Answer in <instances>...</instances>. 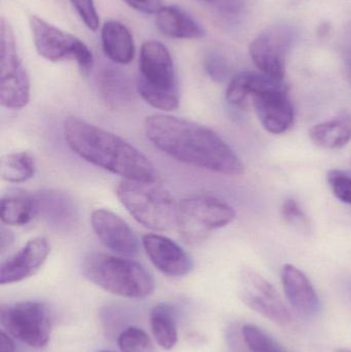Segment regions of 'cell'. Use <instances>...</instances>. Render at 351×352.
I'll return each instance as SVG.
<instances>
[{
	"instance_id": "obj_1",
	"label": "cell",
	"mask_w": 351,
	"mask_h": 352,
	"mask_svg": "<svg viewBox=\"0 0 351 352\" xmlns=\"http://www.w3.org/2000/svg\"><path fill=\"white\" fill-rule=\"evenodd\" d=\"M144 132L155 148L183 164L227 176L245 171L231 146L214 130L195 122L158 113L144 120Z\"/></svg>"
},
{
	"instance_id": "obj_2",
	"label": "cell",
	"mask_w": 351,
	"mask_h": 352,
	"mask_svg": "<svg viewBox=\"0 0 351 352\" xmlns=\"http://www.w3.org/2000/svg\"><path fill=\"white\" fill-rule=\"evenodd\" d=\"M63 134L70 150L94 166L124 179L159 182L158 170L150 159L117 134L74 116L64 120Z\"/></svg>"
},
{
	"instance_id": "obj_3",
	"label": "cell",
	"mask_w": 351,
	"mask_h": 352,
	"mask_svg": "<svg viewBox=\"0 0 351 352\" xmlns=\"http://www.w3.org/2000/svg\"><path fill=\"white\" fill-rule=\"evenodd\" d=\"M84 277L105 292L129 298L144 299L155 292L152 273L131 258L104 252H91L82 265Z\"/></svg>"
},
{
	"instance_id": "obj_4",
	"label": "cell",
	"mask_w": 351,
	"mask_h": 352,
	"mask_svg": "<svg viewBox=\"0 0 351 352\" xmlns=\"http://www.w3.org/2000/svg\"><path fill=\"white\" fill-rule=\"evenodd\" d=\"M138 94L155 109L177 111L179 107V85L172 56L164 43L148 41L140 49Z\"/></svg>"
},
{
	"instance_id": "obj_5",
	"label": "cell",
	"mask_w": 351,
	"mask_h": 352,
	"mask_svg": "<svg viewBox=\"0 0 351 352\" xmlns=\"http://www.w3.org/2000/svg\"><path fill=\"white\" fill-rule=\"evenodd\" d=\"M115 194L130 215L148 229L167 231L177 223V203L159 182L123 179Z\"/></svg>"
},
{
	"instance_id": "obj_6",
	"label": "cell",
	"mask_w": 351,
	"mask_h": 352,
	"mask_svg": "<svg viewBox=\"0 0 351 352\" xmlns=\"http://www.w3.org/2000/svg\"><path fill=\"white\" fill-rule=\"evenodd\" d=\"M234 209L222 199L210 195H195L177 203V229L183 239L198 245L210 232L226 227L235 219Z\"/></svg>"
},
{
	"instance_id": "obj_7",
	"label": "cell",
	"mask_w": 351,
	"mask_h": 352,
	"mask_svg": "<svg viewBox=\"0 0 351 352\" xmlns=\"http://www.w3.org/2000/svg\"><path fill=\"white\" fill-rule=\"evenodd\" d=\"M30 100V80L19 55L10 23L0 21V102L10 109H21Z\"/></svg>"
},
{
	"instance_id": "obj_8",
	"label": "cell",
	"mask_w": 351,
	"mask_h": 352,
	"mask_svg": "<svg viewBox=\"0 0 351 352\" xmlns=\"http://www.w3.org/2000/svg\"><path fill=\"white\" fill-rule=\"evenodd\" d=\"M29 24L39 56L51 62L76 61L84 74L92 69L94 57L84 41L37 16H31Z\"/></svg>"
},
{
	"instance_id": "obj_9",
	"label": "cell",
	"mask_w": 351,
	"mask_h": 352,
	"mask_svg": "<svg viewBox=\"0 0 351 352\" xmlns=\"http://www.w3.org/2000/svg\"><path fill=\"white\" fill-rule=\"evenodd\" d=\"M0 322L14 338L33 349L47 346L51 339V312L41 302L26 301L1 306Z\"/></svg>"
},
{
	"instance_id": "obj_10",
	"label": "cell",
	"mask_w": 351,
	"mask_h": 352,
	"mask_svg": "<svg viewBox=\"0 0 351 352\" xmlns=\"http://www.w3.org/2000/svg\"><path fill=\"white\" fill-rule=\"evenodd\" d=\"M297 39V32L288 25H274L258 35L249 45L251 60L262 74L284 80L286 59Z\"/></svg>"
},
{
	"instance_id": "obj_11",
	"label": "cell",
	"mask_w": 351,
	"mask_h": 352,
	"mask_svg": "<svg viewBox=\"0 0 351 352\" xmlns=\"http://www.w3.org/2000/svg\"><path fill=\"white\" fill-rule=\"evenodd\" d=\"M239 297L247 307L275 324L288 326L292 322L290 312L275 287L255 271H243Z\"/></svg>"
},
{
	"instance_id": "obj_12",
	"label": "cell",
	"mask_w": 351,
	"mask_h": 352,
	"mask_svg": "<svg viewBox=\"0 0 351 352\" xmlns=\"http://www.w3.org/2000/svg\"><path fill=\"white\" fill-rule=\"evenodd\" d=\"M251 103L263 127L270 133H284L295 120V109L288 96L286 84L253 95Z\"/></svg>"
},
{
	"instance_id": "obj_13",
	"label": "cell",
	"mask_w": 351,
	"mask_h": 352,
	"mask_svg": "<svg viewBox=\"0 0 351 352\" xmlns=\"http://www.w3.org/2000/svg\"><path fill=\"white\" fill-rule=\"evenodd\" d=\"M142 245L152 264L166 276L183 277L193 270L191 256L166 236L146 234L142 238Z\"/></svg>"
},
{
	"instance_id": "obj_14",
	"label": "cell",
	"mask_w": 351,
	"mask_h": 352,
	"mask_svg": "<svg viewBox=\"0 0 351 352\" xmlns=\"http://www.w3.org/2000/svg\"><path fill=\"white\" fill-rule=\"evenodd\" d=\"M93 231L103 245L120 254H137L139 240L132 228L109 209H96L91 217Z\"/></svg>"
},
{
	"instance_id": "obj_15",
	"label": "cell",
	"mask_w": 351,
	"mask_h": 352,
	"mask_svg": "<svg viewBox=\"0 0 351 352\" xmlns=\"http://www.w3.org/2000/svg\"><path fill=\"white\" fill-rule=\"evenodd\" d=\"M49 250L47 238H31L21 250L2 263L0 285H12L33 276L45 264Z\"/></svg>"
},
{
	"instance_id": "obj_16",
	"label": "cell",
	"mask_w": 351,
	"mask_h": 352,
	"mask_svg": "<svg viewBox=\"0 0 351 352\" xmlns=\"http://www.w3.org/2000/svg\"><path fill=\"white\" fill-rule=\"evenodd\" d=\"M282 283L286 299L295 311L304 318H313L319 314V295L304 272L293 265H286L282 271Z\"/></svg>"
},
{
	"instance_id": "obj_17",
	"label": "cell",
	"mask_w": 351,
	"mask_h": 352,
	"mask_svg": "<svg viewBox=\"0 0 351 352\" xmlns=\"http://www.w3.org/2000/svg\"><path fill=\"white\" fill-rule=\"evenodd\" d=\"M36 197L38 217H43L49 227L59 232H70L78 226V206L67 194L49 190L37 192Z\"/></svg>"
},
{
	"instance_id": "obj_18",
	"label": "cell",
	"mask_w": 351,
	"mask_h": 352,
	"mask_svg": "<svg viewBox=\"0 0 351 352\" xmlns=\"http://www.w3.org/2000/svg\"><path fill=\"white\" fill-rule=\"evenodd\" d=\"M99 87L103 101L113 111H127L133 107L136 85L134 86L129 76L119 68H104L99 78Z\"/></svg>"
},
{
	"instance_id": "obj_19",
	"label": "cell",
	"mask_w": 351,
	"mask_h": 352,
	"mask_svg": "<svg viewBox=\"0 0 351 352\" xmlns=\"http://www.w3.org/2000/svg\"><path fill=\"white\" fill-rule=\"evenodd\" d=\"M156 26L165 36L175 39H200L205 29L191 14L177 6H163L157 12Z\"/></svg>"
},
{
	"instance_id": "obj_20",
	"label": "cell",
	"mask_w": 351,
	"mask_h": 352,
	"mask_svg": "<svg viewBox=\"0 0 351 352\" xmlns=\"http://www.w3.org/2000/svg\"><path fill=\"white\" fill-rule=\"evenodd\" d=\"M284 84H286L284 80H274L264 74L241 72L229 82L226 91V100L234 109H247L251 104V99L253 95Z\"/></svg>"
},
{
	"instance_id": "obj_21",
	"label": "cell",
	"mask_w": 351,
	"mask_h": 352,
	"mask_svg": "<svg viewBox=\"0 0 351 352\" xmlns=\"http://www.w3.org/2000/svg\"><path fill=\"white\" fill-rule=\"evenodd\" d=\"M101 41L105 56L113 63L127 65L135 56V43L129 29L119 21L109 20L101 29Z\"/></svg>"
},
{
	"instance_id": "obj_22",
	"label": "cell",
	"mask_w": 351,
	"mask_h": 352,
	"mask_svg": "<svg viewBox=\"0 0 351 352\" xmlns=\"http://www.w3.org/2000/svg\"><path fill=\"white\" fill-rule=\"evenodd\" d=\"M0 214L4 225L16 227L28 225L38 217L36 194L22 190H10L2 196Z\"/></svg>"
},
{
	"instance_id": "obj_23",
	"label": "cell",
	"mask_w": 351,
	"mask_h": 352,
	"mask_svg": "<svg viewBox=\"0 0 351 352\" xmlns=\"http://www.w3.org/2000/svg\"><path fill=\"white\" fill-rule=\"evenodd\" d=\"M311 142L324 150H339L351 140V113L343 111L330 121L313 126L309 131Z\"/></svg>"
},
{
	"instance_id": "obj_24",
	"label": "cell",
	"mask_w": 351,
	"mask_h": 352,
	"mask_svg": "<svg viewBox=\"0 0 351 352\" xmlns=\"http://www.w3.org/2000/svg\"><path fill=\"white\" fill-rule=\"evenodd\" d=\"M150 328L157 343L165 351H170L177 345V318L174 309L169 304H159L150 311Z\"/></svg>"
},
{
	"instance_id": "obj_25",
	"label": "cell",
	"mask_w": 351,
	"mask_h": 352,
	"mask_svg": "<svg viewBox=\"0 0 351 352\" xmlns=\"http://www.w3.org/2000/svg\"><path fill=\"white\" fill-rule=\"evenodd\" d=\"M36 173L34 157L28 152L10 153L2 157L0 173L4 182L22 184L31 179Z\"/></svg>"
},
{
	"instance_id": "obj_26",
	"label": "cell",
	"mask_w": 351,
	"mask_h": 352,
	"mask_svg": "<svg viewBox=\"0 0 351 352\" xmlns=\"http://www.w3.org/2000/svg\"><path fill=\"white\" fill-rule=\"evenodd\" d=\"M117 345L122 352H157L150 335L137 327H129L120 334Z\"/></svg>"
},
{
	"instance_id": "obj_27",
	"label": "cell",
	"mask_w": 351,
	"mask_h": 352,
	"mask_svg": "<svg viewBox=\"0 0 351 352\" xmlns=\"http://www.w3.org/2000/svg\"><path fill=\"white\" fill-rule=\"evenodd\" d=\"M242 335L251 352H284L271 337L253 324L243 327Z\"/></svg>"
},
{
	"instance_id": "obj_28",
	"label": "cell",
	"mask_w": 351,
	"mask_h": 352,
	"mask_svg": "<svg viewBox=\"0 0 351 352\" xmlns=\"http://www.w3.org/2000/svg\"><path fill=\"white\" fill-rule=\"evenodd\" d=\"M327 180L336 198L351 205V173L340 169H331L328 171Z\"/></svg>"
},
{
	"instance_id": "obj_29",
	"label": "cell",
	"mask_w": 351,
	"mask_h": 352,
	"mask_svg": "<svg viewBox=\"0 0 351 352\" xmlns=\"http://www.w3.org/2000/svg\"><path fill=\"white\" fill-rule=\"evenodd\" d=\"M282 215L286 223L296 228L302 233L310 232V221L304 211L299 206L298 202L294 199L284 201L282 207Z\"/></svg>"
},
{
	"instance_id": "obj_30",
	"label": "cell",
	"mask_w": 351,
	"mask_h": 352,
	"mask_svg": "<svg viewBox=\"0 0 351 352\" xmlns=\"http://www.w3.org/2000/svg\"><path fill=\"white\" fill-rule=\"evenodd\" d=\"M70 2L84 24L90 30H98L100 26V19H99L94 0H70Z\"/></svg>"
},
{
	"instance_id": "obj_31",
	"label": "cell",
	"mask_w": 351,
	"mask_h": 352,
	"mask_svg": "<svg viewBox=\"0 0 351 352\" xmlns=\"http://www.w3.org/2000/svg\"><path fill=\"white\" fill-rule=\"evenodd\" d=\"M205 69L208 76L216 82H224L229 76L228 63L220 56H210L205 61Z\"/></svg>"
},
{
	"instance_id": "obj_32",
	"label": "cell",
	"mask_w": 351,
	"mask_h": 352,
	"mask_svg": "<svg viewBox=\"0 0 351 352\" xmlns=\"http://www.w3.org/2000/svg\"><path fill=\"white\" fill-rule=\"evenodd\" d=\"M127 6L139 12L157 14L163 8L162 0H123Z\"/></svg>"
},
{
	"instance_id": "obj_33",
	"label": "cell",
	"mask_w": 351,
	"mask_h": 352,
	"mask_svg": "<svg viewBox=\"0 0 351 352\" xmlns=\"http://www.w3.org/2000/svg\"><path fill=\"white\" fill-rule=\"evenodd\" d=\"M14 233L8 228L2 226L1 230H0V250H1L2 254L14 244Z\"/></svg>"
},
{
	"instance_id": "obj_34",
	"label": "cell",
	"mask_w": 351,
	"mask_h": 352,
	"mask_svg": "<svg viewBox=\"0 0 351 352\" xmlns=\"http://www.w3.org/2000/svg\"><path fill=\"white\" fill-rule=\"evenodd\" d=\"M220 8L227 12L236 14L243 6V0H220Z\"/></svg>"
},
{
	"instance_id": "obj_35",
	"label": "cell",
	"mask_w": 351,
	"mask_h": 352,
	"mask_svg": "<svg viewBox=\"0 0 351 352\" xmlns=\"http://www.w3.org/2000/svg\"><path fill=\"white\" fill-rule=\"evenodd\" d=\"M14 351H16V346H14V341L5 332L1 331L0 333V352Z\"/></svg>"
},
{
	"instance_id": "obj_36",
	"label": "cell",
	"mask_w": 351,
	"mask_h": 352,
	"mask_svg": "<svg viewBox=\"0 0 351 352\" xmlns=\"http://www.w3.org/2000/svg\"><path fill=\"white\" fill-rule=\"evenodd\" d=\"M348 72H350V78L351 82V53L350 55L348 57Z\"/></svg>"
},
{
	"instance_id": "obj_37",
	"label": "cell",
	"mask_w": 351,
	"mask_h": 352,
	"mask_svg": "<svg viewBox=\"0 0 351 352\" xmlns=\"http://www.w3.org/2000/svg\"><path fill=\"white\" fill-rule=\"evenodd\" d=\"M335 352H351L350 349H340L335 351Z\"/></svg>"
},
{
	"instance_id": "obj_38",
	"label": "cell",
	"mask_w": 351,
	"mask_h": 352,
	"mask_svg": "<svg viewBox=\"0 0 351 352\" xmlns=\"http://www.w3.org/2000/svg\"><path fill=\"white\" fill-rule=\"evenodd\" d=\"M202 1H212V0H202Z\"/></svg>"
},
{
	"instance_id": "obj_39",
	"label": "cell",
	"mask_w": 351,
	"mask_h": 352,
	"mask_svg": "<svg viewBox=\"0 0 351 352\" xmlns=\"http://www.w3.org/2000/svg\"><path fill=\"white\" fill-rule=\"evenodd\" d=\"M102 352H109V351H102Z\"/></svg>"
}]
</instances>
